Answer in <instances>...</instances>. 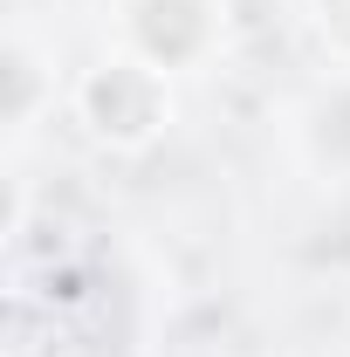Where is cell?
<instances>
[{
	"instance_id": "cell-1",
	"label": "cell",
	"mask_w": 350,
	"mask_h": 357,
	"mask_svg": "<svg viewBox=\"0 0 350 357\" xmlns=\"http://www.w3.org/2000/svg\"><path fill=\"white\" fill-rule=\"evenodd\" d=\"M76 103H83L89 131L110 137V144H144V137L165 124V76L144 62V55H117V62H103L83 89H76Z\"/></svg>"
}]
</instances>
